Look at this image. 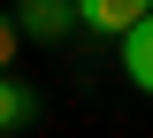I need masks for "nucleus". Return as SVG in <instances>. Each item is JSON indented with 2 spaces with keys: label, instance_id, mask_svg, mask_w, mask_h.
I'll use <instances>...</instances> for the list:
<instances>
[{
  "label": "nucleus",
  "instance_id": "nucleus-1",
  "mask_svg": "<svg viewBox=\"0 0 153 138\" xmlns=\"http://www.w3.org/2000/svg\"><path fill=\"white\" fill-rule=\"evenodd\" d=\"M153 16V0H76V23L84 31H100V39H123L130 23Z\"/></svg>",
  "mask_w": 153,
  "mask_h": 138
},
{
  "label": "nucleus",
  "instance_id": "nucleus-3",
  "mask_svg": "<svg viewBox=\"0 0 153 138\" xmlns=\"http://www.w3.org/2000/svg\"><path fill=\"white\" fill-rule=\"evenodd\" d=\"M31 123H38V92L16 77V69H0V138L8 131H31Z\"/></svg>",
  "mask_w": 153,
  "mask_h": 138
},
{
  "label": "nucleus",
  "instance_id": "nucleus-2",
  "mask_svg": "<svg viewBox=\"0 0 153 138\" xmlns=\"http://www.w3.org/2000/svg\"><path fill=\"white\" fill-rule=\"evenodd\" d=\"M16 23H23V39H69L76 31V0H16Z\"/></svg>",
  "mask_w": 153,
  "mask_h": 138
},
{
  "label": "nucleus",
  "instance_id": "nucleus-4",
  "mask_svg": "<svg viewBox=\"0 0 153 138\" xmlns=\"http://www.w3.org/2000/svg\"><path fill=\"white\" fill-rule=\"evenodd\" d=\"M123 77H130L138 92L153 100V16H146V23H130V31H123Z\"/></svg>",
  "mask_w": 153,
  "mask_h": 138
},
{
  "label": "nucleus",
  "instance_id": "nucleus-5",
  "mask_svg": "<svg viewBox=\"0 0 153 138\" xmlns=\"http://www.w3.org/2000/svg\"><path fill=\"white\" fill-rule=\"evenodd\" d=\"M16 46H23V23L16 8H0V69H16Z\"/></svg>",
  "mask_w": 153,
  "mask_h": 138
}]
</instances>
